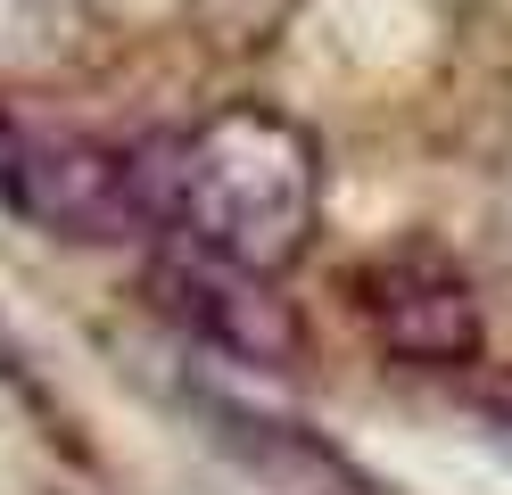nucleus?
Masks as SVG:
<instances>
[{
  "label": "nucleus",
  "mask_w": 512,
  "mask_h": 495,
  "mask_svg": "<svg viewBox=\"0 0 512 495\" xmlns=\"http://www.w3.org/2000/svg\"><path fill=\"white\" fill-rule=\"evenodd\" d=\"M157 165V231L174 248H199L215 264H240L256 281H281L314 248L323 223V149L298 116L265 99L199 116L190 132L149 149Z\"/></svg>",
  "instance_id": "nucleus-1"
},
{
  "label": "nucleus",
  "mask_w": 512,
  "mask_h": 495,
  "mask_svg": "<svg viewBox=\"0 0 512 495\" xmlns=\"http://www.w3.org/2000/svg\"><path fill=\"white\" fill-rule=\"evenodd\" d=\"M0 207H17L58 240H133V231H157V165L149 149L34 132L0 108Z\"/></svg>",
  "instance_id": "nucleus-2"
},
{
  "label": "nucleus",
  "mask_w": 512,
  "mask_h": 495,
  "mask_svg": "<svg viewBox=\"0 0 512 495\" xmlns=\"http://www.w3.org/2000/svg\"><path fill=\"white\" fill-rule=\"evenodd\" d=\"M356 314L380 339V355L413 363V372H463V363H479V289L430 240H405L389 256L356 264Z\"/></svg>",
  "instance_id": "nucleus-3"
},
{
  "label": "nucleus",
  "mask_w": 512,
  "mask_h": 495,
  "mask_svg": "<svg viewBox=\"0 0 512 495\" xmlns=\"http://www.w3.org/2000/svg\"><path fill=\"white\" fill-rule=\"evenodd\" d=\"M149 306L166 322H182L199 347L232 355V363H256V372H290L306 355V322H298L290 297L273 281L240 273V264L199 256V248H166L149 264Z\"/></svg>",
  "instance_id": "nucleus-4"
},
{
  "label": "nucleus",
  "mask_w": 512,
  "mask_h": 495,
  "mask_svg": "<svg viewBox=\"0 0 512 495\" xmlns=\"http://www.w3.org/2000/svg\"><path fill=\"white\" fill-rule=\"evenodd\" d=\"M290 9H298V0H190V17H199V25L215 33V42H232V50L273 42Z\"/></svg>",
  "instance_id": "nucleus-5"
},
{
  "label": "nucleus",
  "mask_w": 512,
  "mask_h": 495,
  "mask_svg": "<svg viewBox=\"0 0 512 495\" xmlns=\"http://www.w3.org/2000/svg\"><path fill=\"white\" fill-rule=\"evenodd\" d=\"M471 396H479V405H488L496 421H512V372H488V380H479Z\"/></svg>",
  "instance_id": "nucleus-6"
}]
</instances>
